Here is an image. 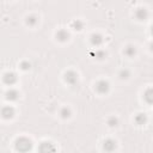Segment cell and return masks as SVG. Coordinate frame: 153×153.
I'll return each mask as SVG.
<instances>
[{"label":"cell","mask_w":153,"mask_h":153,"mask_svg":"<svg viewBox=\"0 0 153 153\" xmlns=\"http://www.w3.org/2000/svg\"><path fill=\"white\" fill-rule=\"evenodd\" d=\"M14 146H16V149H17V151H19V152H26V151L31 149L32 142H31L30 139H27V137H25V136H22V137H18V139L16 140Z\"/></svg>","instance_id":"1"},{"label":"cell","mask_w":153,"mask_h":153,"mask_svg":"<svg viewBox=\"0 0 153 153\" xmlns=\"http://www.w3.org/2000/svg\"><path fill=\"white\" fill-rule=\"evenodd\" d=\"M109 90H110V84L106 80H99V81H97V84H96V91L98 93L105 94V93L109 92Z\"/></svg>","instance_id":"2"},{"label":"cell","mask_w":153,"mask_h":153,"mask_svg":"<svg viewBox=\"0 0 153 153\" xmlns=\"http://www.w3.org/2000/svg\"><path fill=\"white\" fill-rule=\"evenodd\" d=\"M78 74L74 72V71H68L66 72L65 74V81L68 84V85H75L78 82Z\"/></svg>","instance_id":"3"},{"label":"cell","mask_w":153,"mask_h":153,"mask_svg":"<svg viewBox=\"0 0 153 153\" xmlns=\"http://www.w3.org/2000/svg\"><path fill=\"white\" fill-rule=\"evenodd\" d=\"M2 80H4V82H5L6 85L12 86L13 84L17 82V75H16L14 73H12V72H6V73L4 74V76H2Z\"/></svg>","instance_id":"4"},{"label":"cell","mask_w":153,"mask_h":153,"mask_svg":"<svg viewBox=\"0 0 153 153\" xmlns=\"http://www.w3.org/2000/svg\"><path fill=\"white\" fill-rule=\"evenodd\" d=\"M134 16H135V18L137 20H141L142 22V20H146L148 18V11L145 7H140V8H136Z\"/></svg>","instance_id":"5"},{"label":"cell","mask_w":153,"mask_h":153,"mask_svg":"<svg viewBox=\"0 0 153 153\" xmlns=\"http://www.w3.org/2000/svg\"><path fill=\"white\" fill-rule=\"evenodd\" d=\"M90 42H91V44H92L93 47H99V45L103 44L104 38H103V36L99 35V33H92L91 37H90Z\"/></svg>","instance_id":"6"},{"label":"cell","mask_w":153,"mask_h":153,"mask_svg":"<svg viewBox=\"0 0 153 153\" xmlns=\"http://www.w3.org/2000/svg\"><path fill=\"white\" fill-rule=\"evenodd\" d=\"M1 115H2V117H4L5 120L12 118V117L14 116V109H13L12 106H10V105L4 106L2 110H1Z\"/></svg>","instance_id":"7"},{"label":"cell","mask_w":153,"mask_h":153,"mask_svg":"<svg viewBox=\"0 0 153 153\" xmlns=\"http://www.w3.org/2000/svg\"><path fill=\"white\" fill-rule=\"evenodd\" d=\"M5 98H6L7 100H11V102L17 100V99L19 98V92L16 91V90H13V88H10V90L6 91V93H5Z\"/></svg>","instance_id":"8"},{"label":"cell","mask_w":153,"mask_h":153,"mask_svg":"<svg viewBox=\"0 0 153 153\" xmlns=\"http://www.w3.org/2000/svg\"><path fill=\"white\" fill-rule=\"evenodd\" d=\"M38 149H39L41 152L55 151V146H54V143H51L50 141H43V142H41V145H39Z\"/></svg>","instance_id":"9"},{"label":"cell","mask_w":153,"mask_h":153,"mask_svg":"<svg viewBox=\"0 0 153 153\" xmlns=\"http://www.w3.org/2000/svg\"><path fill=\"white\" fill-rule=\"evenodd\" d=\"M69 38V33L67 32V30L65 29H60L57 32H56V39L60 41V42H66L68 41Z\"/></svg>","instance_id":"10"},{"label":"cell","mask_w":153,"mask_h":153,"mask_svg":"<svg viewBox=\"0 0 153 153\" xmlns=\"http://www.w3.org/2000/svg\"><path fill=\"white\" fill-rule=\"evenodd\" d=\"M103 148L108 152H111V151L116 149V141L112 140V139H106L103 143Z\"/></svg>","instance_id":"11"},{"label":"cell","mask_w":153,"mask_h":153,"mask_svg":"<svg viewBox=\"0 0 153 153\" xmlns=\"http://www.w3.org/2000/svg\"><path fill=\"white\" fill-rule=\"evenodd\" d=\"M143 99L147 104H153V87H149L143 92Z\"/></svg>","instance_id":"12"},{"label":"cell","mask_w":153,"mask_h":153,"mask_svg":"<svg viewBox=\"0 0 153 153\" xmlns=\"http://www.w3.org/2000/svg\"><path fill=\"white\" fill-rule=\"evenodd\" d=\"M135 122H136V124H139V126L145 124V123L147 122V116H146V114H142V112L137 114V115L135 116Z\"/></svg>","instance_id":"13"},{"label":"cell","mask_w":153,"mask_h":153,"mask_svg":"<svg viewBox=\"0 0 153 153\" xmlns=\"http://www.w3.org/2000/svg\"><path fill=\"white\" fill-rule=\"evenodd\" d=\"M123 53H124V55H127L128 57H133V56L136 54V49H135L134 45H127V47L124 48Z\"/></svg>","instance_id":"14"},{"label":"cell","mask_w":153,"mask_h":153,"mask_svg":"<svg viewBox=\"0 0 153 153\" xmlns=\"http://www.w3.org/2000/svg\"><path fill=\"white\" fill-rule=\"evenodd\" d=\"M38 23V17H36V16H29L27 18H26V24L29 25V26H35L36 24Z\"/></svg>","instance_id":"15"},{"label":"cell","mask_w":153,"mask_h":153,"mask_svg":"<svg viewBox=\"0 0 153 153\" xmlns=\"http://www.w3.org/2000/svg\"><path fill=\"white\" fill-rule=\"evenodd\" d=\"M72 27H73L74 30L80 31V30L84 27V23H82L81 20H79V19H75V20L72 22Z\"/></svg>","instance_id":"16"},{"label":"cell","mask_w":153,"mask_h":153,"mask_svg":"<svg viewBox=\"0 0 153 153\" xmlns=\"http://www.w3.org/2000/svg\"><path fill=\"white\" fill-rule=\"evenodd\" d=\"M60 115H61V117H62V118H69V117H71V115H72L71 109H69V108H67V106L62 108V109H61V111H60Z\"/></svg>","instance_id":"17"},{"label":"cell","mask_w":153,"mask_h":153,"mask_svg":"<svg viewBox=\"0 0 153 153\" xmlns=\"http://www.w3.org/2000/svg\"><path fill=\"white\" fill-rule=\"evenodd\" d=\"M108 124H109L110 127H116V126L118 124V118L115 117V116L109 117V118H108Z\"/></svg>","instance_id":"18"},{"label":"cell","mask_w":153,"mask_h":153,"mask_svg":"<svg viewBox=\"0 0 153 153\" xmlns=\"http://www.w3.org/2000/svg\"><path fill=\"white\" fill-rule=\"evenodd\" d=\"M129 76H130V72L128 69H122L120 72V78L121 79H128Z\"/></svg>","instance_id":"19"},{"label":"cell","mask_w":153,"mask_h":153,"mask_svg":"<svg viewBox=\"0 0 153 153\" xmlns=\"http://www.w3.org/2000/svg\"><path fill=\"white\" fill-rule=\"evenodd\" d=\"M105 53L103 51V50H97L96 51V57H98V59H103V57H105Z\"/></svg>","instance_id":"20"},{"label":"cell","mask_w":153,"mask_h":153,"mask_svg":"<svg viewBox=\"0 0 153 153\" xmlns=\"http://www.w3.org/2000/svg\"><path fill=\"white\" fill-rule=\"evenodd\" d=\"M20 67H22V69H24V71H26V69H30V67H31V65L29 63V62H22V65H20Z\"/></svg>","instance_id":"21"},{"label":"cell","mask_w":153,"mask_h":153,"mask_svg":"<svg viewBox=\"0 0 153 153\" xmlns=\"http://www.w3.org/2000/svg\"><path fill=\"white\" fill-rule=\"evenodd\" d=\"M149 48H151V50L153 51V41H152V42L149 43Z\"/></svg>","instance_id":"22"},{"label":"cell","mask_w":153,"mask_h":153,"mask_svg":"<svg viewBox=\"0 0 153 153\" xmlns=\"http://www.w3.org/2000/svg\"><path fill=\"white\" fill-rule=\"evenodd\" d=\"M151 33H152V35H153V25H152V26H151Z\"/></svg>","instance_id":"23"}]
</instances>
